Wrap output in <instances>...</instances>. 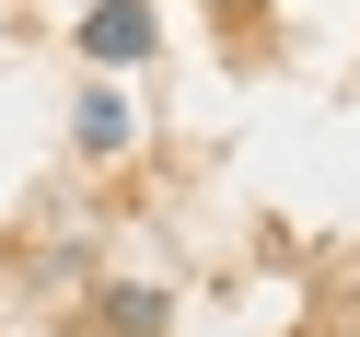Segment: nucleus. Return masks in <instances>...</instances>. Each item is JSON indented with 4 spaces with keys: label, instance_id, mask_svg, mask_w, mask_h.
I'll use <instances>...</instances> for the list:
<instances>
[{
    "label": "nucleus",
    "instance_id": "1",
    "mask_svg": "<svg viewBox=\"0 0 360 337\" xmlns=\"http://www.w3.org/2000/svg\"><path fill=\"white\" fill-rule=\"evenodd\" d=\"M82 47H94V58H151V12H140V0H94Z\"/></svg>",
    "mask_w": 360,
    "mask_h": 337
},
{
    "label": "nucleus",
    "instance_id": "2",
    "mask_svg": "<svg viewBox=\"0 0 360 337\" xmlns=\"http://www.w3.org/2000/svg\"><path fill=\"white\" fill-rule=\"evenodd\" d=\"M128 128H140L128 94H82V105H70V140H82V151H128Z\"/></svg>",
    "mask_w": 360,
    "mask_h": 337
},
{
    "label": "nucleus",
    "instance_id": "3",
    "mask_svg": "<svg viewBox=\"0 0 360 337\" xmlns=\"http://www.w3.org/2000/svg\"><path fill=\"white\" fill-rule=\"evenodd\" d=\"M105 314H117V337H163V291H140V279L105 291Z\"/></svg>",
    "mask_w": 360,
    "mask_h": 337
}]
</instances>
